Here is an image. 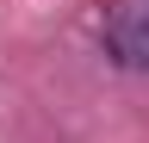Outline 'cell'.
I'll return each mask as SVG.
<instances>
[{"mask_svg": "<svg viewBox=\"0 0 149 143\" xmlns=\"http://www.w3.org/2000/svg\"><path fill=\"white\" fill-rule=\"evenodd\" d=\"M106 56L130 68V75H149V0H118L106 13Z\"/></svg>", "mask_w": 149, "mask_h": 143, "instance_id": "cell-1", "label": "cell"}]
</instances>
